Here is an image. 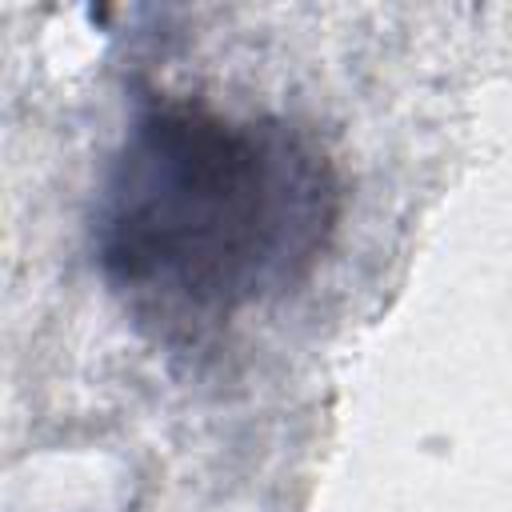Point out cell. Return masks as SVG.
Wrapping results in <instances>:
<instances>
[{"instance_id":"6da1fadb","label":"cell","mask_w":512,"mask_h":512,"mask_svg":"<svg viewBox=\"0 0 512 512\" xmlns=\"http://www.w3.org/2000/svg\"><path fill=\"white\" fill-rule=\"evenodd\" d=\"M340 216L344 176L300 120L152 100L104 164L88 240L144 332L196 344L296 292Z\"/></svg>"}]
</instances>
